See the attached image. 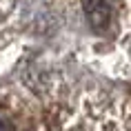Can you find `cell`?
Here are the masks:
<instances>
[{
	"instance_id": "1",
	"label": "cell",
	"mask_w": 131,
	"mask_h": 131,
	"mask_svg": "<svg viewBox=\"0 0 131 131\" xmlns=\"http://www.w3.org/2000/svg\"><path fill=\"white\" fill-rule=\"evenodd\" d=\"M64 116L22 87L0 89V131H53Z\"/></svg>"
},
{
	"instance_id": "4",
	"label": "cell",
	"mask_w": 131,
	"mask_h": 131,
	"mask_svg": "<svg viewBox=\"0 0 131 131\" xmlns=\"http://www.w3.org/2000/svg\"><path fill=\"white\" fill-rule=\"evenodd\" d=\"M11 2H14V0H0V16H5V14L9 11Z\"/></svg>"
},
{
	"instance_id": "2",
	"label": "cell",
	"mask_w": 131,
	"mask_h": 131,
	"mask_svg": "<svg viewBox=\"0 0 131 131\" xmlns=\"http://www.w3.org/2000/svg\"><path fill=\"white\" fill-rule=\"evenodd\" d=\"M60 131H129V102L120 96L87 93L62 118Z\"/></svg>"
},
{
	"instance_id": "3",
	"label": "cell",
	"mask_w": 131,
	"mask_h": 131,
	"mask_svg": "<svg viewBox=\"0 0 131 131\" xmlns=\"http://www.w3.org/2000/svg\"><path fill=\"white\" fill-rule=\"evenodd\" d=\"M82 11H84V18L89 20L91 29L98 31V34L109 31L111 25H113L116 9H113V5H111L109 0H84Z\"/></svg>"
}]
</instances>
